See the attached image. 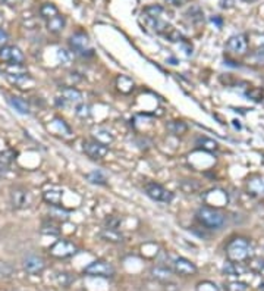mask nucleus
Listing matches in <instances>:
<instances>
[{
    "instance_id": "1",
    "label": "nucleus",
    "mask_w": 264,
    "mask_h": 291,
    "mask_svg": "<svg viewBox=\"0 0 264 291\" xmlns=\"http://www.w3.org/2000/svg\"><path fill=\"white\" fill-rule=\"evenodd\" d=\"M226 256L227 260L233 263H245L250 262L254 256L253 246L245 237H235L232 238L226 246Z\"/></svg>"
},
{
    "instance_id": "5",
    "label": "nucleus",
    "mask_w": 264,
    "mask_h": 291,
    "mask_svg": "<svg viewBox=\"0 0 264 291\" xmlns=\"http://www.w3.org/2000/svg\"><path fill=\"white\" fill-rule=\"evenodd\" d=\"M84 274L88 277H100V278H113L114 268L106 260H94L88 266L84 268Z\"/></svg>"
},
{
    "instance_id": "35",
    "label": "nucleus",
    "mask_w": 264,
    "mask_h": 291,
    "mask_svg": "<svg viewBox=\"0 0 264 291\" xmlns=\"http://www.w3.org/2000/svg\"><path fill=\"white\" fill-rule=\"evenodd\" d=\"M226 291H250V287L242 281H232L226 284Z\"/></svg>"
},
{
    "instance_id": "27",
    "label": "nucleus",
    "mask_w": 264,
    "mask_h": 291,
    "mask_svg": "<svg viewBox=\"0 0 264 291\" xmlns=\"http://www.w3.org/2000/svg\"><path fill=\"white\" fill-rule=\"evenodd\" d=\"M223 272L227 277H239V275H242L244 269L241 268V263H233V262L227 260L223 266Z\"/></svg>"
},
{
    "instance_id": "46",
    "label": "nucleus",
    "mask_w": 264,
    "mask_h": 291,
    "mask_svg": "<svg viewBox=\"0 0 264 291\" xmlns=\"http://www.w3.org/2000/svg\"><path fill=\"white\" fill-rule=\"evenodd\" d=\"M0 3L7 4V6H13V4L16 3V0H0Z\"/></svg>"
},
{
    "instance_id": "25",
    "label": "nucleus",
    "mask_w": 264,
    "mask_h": 291,
    "mask_svg": "<svg viewBox=\"0 0 264 291\" xmlns=\"http://www.w3.org/2000/svg\"><path fill=\"white\" fill-rule=\"evenodd\" d=\"M116 85H117V90L125 93V94H128L134 90V81L129 77H125V75H122L116 80Z\"/></svg>"
},
{
    "instance_id": "2",
    "label": "nucleus",
    "mask_w": 264,
    "mask_h": 291,
    "mask_svg": "<svg viewBox=\"0 0 264 291\" xmlns=\"http://www.w3.org/2000/svg\"><path fill=\"white\" fill-rule=\"evenodd\" d=\"M197 219L198 222L206 227L207 230H220L223 228L225 222H226V216L216 208L211 206H201L197 210Z\"/></svg>"
},
{
    "instance_id": "44",
    "label": "nucleus",
    "mask_w": 264,
    "mask_h": 291,
    "mask_svg": "<svg viewBox=\"0 0 264 291\" xmlns=\"http://www.w3.org/2000/svg\"><path fill=\"white\" fill-rule=\"evenodd\" d=\"M256 58H257V60H259L260 63H264V46H262V47H259V49H257V52H256Z\"/></svg>"
},
{
    "instance_id": "21",
    "label": "nucleus",
    "mask_w": 264,
    "mask_h": 291,
    "mask_svg": "<svg viewBox=\"0 0 264 291\" xmlns=\"http://www.w3.org/2000/svg\"><path fill=\"white\" fill-rule=\"evenodd\" d=\"M195 144H197L200 149H203V150H206V152H210V153L217 150V143H216L214 140L209 138V137H206V135L198 137V138L195 140Z\"/></svg>"
},
{
    "instance_id": "12",
    "label": "nucleus",
    "mask_w": 264,
    "mask_h": 291,
    "mask_svg": "<svg viewBox=\"0 0 264 291\" xmlns=\"http://www.w3.org/2000/svg\"><path fill=\"white\" fill-rule=\"evenodd\" d=\"M22 266H24V269H25L27 274H30V275H38V274H41L46 269V262H44L43 257L36 256V254H31V256H27L24 259Z\"/></svg>"
},
{
    "instance_id": "13",
    "label": "nucleus",
    "mask_w": 264,
    "mask_h": 291,
    "mask_svg": "<svg viewBox=\"0 0 264 291\" xmlns=\"http://www.w3.org/2000/svg\"><path fill=\"white\" fill-rule=\"evenodd\" d=\"M173 271L182 277H192L197 274L198 269H197L195 263H192L191 260H188L185 257H178L173 260Z\"/></svg>"
},
{
    "instance_id": "42",
    "label": "nucleus",
    "mask_w": 264,
    "mask_h": 291,
    "mask_svg": "<svg viewBox=\"0 0 264 291\" xmlns=\"http://www.w3.org/2000/svg\"><path fill=\"white\" fill-rule=\"evenodd\" d=\"M13 272L12 266H9L7 263H0V275L1 277H10Z\"/></svg>"
},
{
    "instance_id": "39",
    "label": "nucleus",
    "mask_w": 264,
    "mask_h": 291,
    "mask_svg": "<svg viewBox=\"0 0 264 291\" xmlns=\"http://www.w3.org/2000/svg\"><path fill=\"white\" fill-rule=\"evenodd\" d=\"M250 268H251V271H254L260 275H264V259H251Z\"/></svg>"
},
{
    "instance_id": "33",
    "label": "nucleus",
    "mask_w": 264,
    "mask_h": 291,
    "mask_svg": "<svg viewBox=\"0 0 264 291\" xmlns=\"http://www.w3.org/2000/svg\"><path fill=\"white\" fill-rule=\"evenodd\" d=\"M105 225L106 228H109V230H119L120 225H122V221H120V218H117L114 215H110V216L106 218Z\"/></svg>"
},
{
    "instance_id": "38",
    "label": "nucleus",
    "mask_w": 264,
    "mask_h": 291,
    "mask_svg": "<svg viewBox=\"0 0 264 291\" xmlns=\"http://www.w3.org/2000/svg\"><path fill=\"white\" fill-rule=\"evenodd\" d=\"M75 115H76V117L82 118V119L90 118L91 117L90 106H88V105H85V103H79V105L76 106V109H75Z\"/></svg>"
},
{
    "instance_id": "7",
    "label": "nucleus",
    "mask_w": 264,
    "mask_h": 291,
    "mask_svg": "<svg viewBox=\"0 0 264 291\" xmlns=\"http://www.w3.org/2000/svg\"><path fill=\"white\" fill-rule=\"evenodd\" d=\"M82 149H84V153L88 158L94 159V161L105 159L106 156H107V153H109V147L106 144H103V143L96 141V140H87V141H84Z\"/></svg>"
},
{
    "instance_id": "22",
    "label": "nucleus",
    "mask_w": 264,
    "mask_h": 291,
    "mask_svg": "<svg viewBox=\"0 0 264 291\" xmlns=\"http://www.w3.org/2000/svg\"><path fill=\"white\" fill-rule=\"evenodd\" d=\"M46 203L52 205L53 208H59L62 206V191H56V190H49L43 194Z\"/></svg>"
},
{
    "instance_id": "41",
    "label": "nucleus",
    "mask_w": 264,
    "mask_h": 291,
    "mask_svg": "<svg viewBox=\"0 0 264 291\" xmlns=\"http://www.w3.org/2000/svg\"><path fill=\"white\" fill-rule=\"evenodd\" d=\"M57 58H59V60H60L63 65H68V63L71 62V59H72V55H71L68 50L60 49V50H59V53H57Z\"/></svg>"
},
{
    "instance_id": "20",
    "label": "nucleus",
    "mask_w": 264,
    "mask_h": 291,
    "mask_svg": "<svg viewBox=\"0 0 264 291\" xmlns=\"http://www.w3.org/2000/svg\"><path fill=\"white\" fill-rule=\"evenodd\" d=\"M179 188L187 194H194L201 188V184L195 179H182L179 184Z\"/></svg>"
},
{
    "instance_id": "26",
    "label": "nucleus",
    "mask_w": 264,
    "mask_h": 291,
    "mask_svg": "<svg viewBox=\"0 0 264 291\" xmlns=\"http://www.w3.org/2000/svg\"><path fill=\"white\" fill-rule=\"evenodd\" d=\"M93 137H94L96 141L103 143L106 146L113 141V135L107 129H105V128H96V129H93Z\"/></svg>"
},
{
    "instance_id": "29",
    "label": "nucleus",
    "mask_w": 264,
    "mask_h": 291,
    "mask_svg": "<svg viewBox=\"0 0 264 291\" xmlns=\"http://www.w3.org/2000/svg\"><path fill=\"white\" fill-rule=\"evenodd\" d=\"M40 15H41L44 19H50L53 16L59 15V9H57L53 3H43L41 7H40Z\"/></svg>"
},
{
    "instance_id": "14",
    "label": "nucleus",
    "mask_w": 264,
    "mask_h": 291,
    "mask_svg": "<svg viewBox=\"0 0 264 291\" xmlns=\"http://www.w3.org/2000/svg\"><path fill=\"white\" fill-rule=\"evenodd\" d=\"M247 190L254 197L264 196V176H262V175H251L247 179Z\"/></svg>"
},
{
    "instance_id": "28",
    "label": "nucleus",
    "mask_w": 264,
    "mask_h": 291,
    "mask_svg": "<svg viewBox=\"0 0 264 291\" xmlns=\"http://www.w3.org/2000/svg\"><path fill=\"white\" fill-rule=\"evenodd\" d=\"M214 194L213 200H209L207 203L211 205V208H216V206H223L227 203V194L222 190H216V191H211ZM217 209V208H216Z\"/></svg>"
},
{
    "instance_id": "31",
    "label": "nucleus",
    "mask_w": 264,
    "mask_h": 291,
    "mask_svg": "<svg viewBox=\"0 0 264 291\" xmlns=\"http://www.w3.org/2000/svg\"><path fill=\"white\" fill-rule=\"evenodd\" d=\"M56 280H57V284L60 287H69L75 281V277L72 274H68V272H60V274H57Z\"/></svg>"
},
{
    "instance_id": "47",
    "label": "nucleus",
    "mask_w": 264,
    "mask_h": 291,
    "mask_svg": "<svg viewBox=\"0 0 264 291\" xmlns=\"http://www.w3.org/2000/svg\"><path fill=\"white\" fill-rule=\"evenodd\" d=\"M211 21H213L214 24H217L219 27H222V19H220V18H216V16H213V18H211Z\"/></svg>"
},
{
    "instance_id": "40",
    "label": "nucleus",
    "mask_w": 264,
    "mask_h": 291,
    "mask_svg": "<svg viewBox=\"0 0 264 291\" xmlns=\"http://www.w3.org/2000/svg\"><path fill=\"white\" fill-rule=\"evenodd\" d=\"M195 291H220V290H219V287H217L214 283H211V281H201V283H198V284H197Z\"/></svg>"
},
{
    "instance_id": "19",
    "label": "nucleus",
    "mask_w": 264,
    "mask_h": 291,
    "mask_svg": "<svg viewBox=\"0 0 264 291\" xmlns=\"http://www.w3.org/2000/svg\"><path fill=\"white\" fill-rule=\"evenodd\" d=\"M166 128L169 132H172L175 135H182L188 131V125L184 121H169L166 124Z\"/></svg>"
},
{
    "instance_id": "32",
    "label": "nucleus",
    "mask_w": 264,
    "mask_h": 291,
    "mask_svg": "<svg viewBox=\"0 0 264 291\" xmlns=\"http://www.w3.org/2000/svg\"><path fill=\"white\" fill-rule=\"evenodd\" d=\"M245 96L254 102H262L264 97V91L260 88V87H251L245 91Z\"/></svg>"
},
{
    "instance_id": "30",
    "label": "nucleus",
    "mask_w": 264,
    "mask_h": 291,
    "mask_svg": "<svg viewBox=\"0 0 264 291\" xmlns=\"http://www.w3.org/2000/svg\"><path fill=\"white\" fill-rule=\"evenodd\" d=\"M143 13L149 19H157V18H160V15L163 13V6H160V4H150V6H147L144 9Z\"/></svg>"
},
{
    "instance_id": "11",
    "label": "nucleus",
    "mask_w": 264,
    "mask_h": 291,
    "mask_svg": "<svg viewBox=\"0 0 264 291\" xmlns=\"http://www.w3.org/2000/svg\"><path fill=\"white\" fill-rule=\"evenodd\" d=\"M226 49L233 53V55H238V56H244L248 50V42H247V37L244 34H236V36H232L227 43H226Z\"/></svg>"
},
{
    "instance_id": "3",
    "label": "nucleus",
    "mask_w": 264,
    "mask_h": 291,
    "mask_svg": "<svg viewBox=\"0 0 264 291\" xmlns=\"http://www.w3.org/2000/svg\"><path fill=\"white\" fill-rule=\"evenodd\" d=\"M150 24H151V28L157 33L158 36L164 37L166 40H169L172 43L182 42V34L173 25L161 21L160 18H157V19H150Z\"/></svg>"
},
{
    "instance_id": "18",
    "label": "nucleus",
    "mask_w": 264,
    "mask_h": 291,
    "mask_svg": "<svg viewBox=\"0 0 264 291\" xmlns=\"http://www.w3.org/2000/svg\"><path fill=\"white\" fill-rule=\"evenodd\" d=\"M9 103L18 114H21V115H28L30 114V105L24 99L12 96V97H9Z\"/></svg>"
},
{
    "instance_id": "4",
    "label": "nucleus",
    "mask_w": 264,
    "mask_h": 291,
    "mask_svg": "<svg viewBox=\"0 0 264 291\" xmlns=\"http://www.w3.org/2000/svg\"><path fill=\"white\" fill-rule=\"evenodd\" d=\"M78 253V247L69 240H57L52 247L49 249V254L56 259H68Z\"/></svg>"
},
{
    "instance_id": "34",
    "label": "nucleus",
    "mask_w": 264,
    "mask_h": 291,
    "mask_svg": "<svg viewBox=\"0 0 264 291\" xmlns=\"http://www.w3.org/2000/svg\"><path fill=\"white\" fill-rule=\"evenodd\" d=\"M87 179H88L90 182H93V184H99V185H105L106 181H107V178H106L105 175L102 174L100 171H94V172L88 174L87 175Z\"/></svg>"
},
{
    "instance_id": "43",
    "label": "nucleus",
    "mask_w": 264,
    "mask_h": 291,
    "mask_svg": "<svg viewBox=\"0 0 264 291\" xmlns=\"http://www.w3.org/2000/svg\"><path fill=\"white\" fill-rule=\"evenodd\" d=\"M7 40H9V36H7V33H6V31H3V30L0 28V49L6 46Z\"/></svg>"
},
{
    "instance_id": "6",
    "label": "nucleus",
    "mask_w": 264,
    "mask_h": 291,
    "mask_svg": "<svg viewBox=\"0 0 264 291\" xmlns=\"http://www.w3.org/2000/svg\"><path fill=\"white\" fill-rule=\"evenodd\" d=\"M144 190L147 193V196L156 202H163V203H169L173 200V193H170L169 190H166L163 185H160L157 182H147L144 185Z\"/></svg>"
},
{
    "instance_id": "9",
    "label": "nucleus",
    "mask_w": 264,
    "mask_h": 291,
    "mask_svg": "<svg viewBox=\"0 0 264 291\" xmlns=\"http://www.w3.org/2000/svg\"><path fill=\"white\" fill-rule=\"evenodd\" d=\"M0 59L6 62V65H22L25 56L22 50L16 46H4L0 49Z\"/></svg>"
},
{
    "instance_id": "37",
    "label": "nucleus",
    "mask_w": 264,
    "mask_h": 291,
    "mask_svg": "<svg viewBox=\"0 0 264 291\" xmlns=\"http://www.w3.org/2000/svg\"><path fill=\"white\" fill-rule=\"evenodd\" d=\"M41 234H44V235H59L60 234V230L52 224V222H44L43 225H41Z\"/></svg>"
},
{
    "instance_id": "24",
    "label": "nucleus",
    "mask_w": 264,
    "mask_h": 291,
    "mask_svg": "<svg viewBox=\"0 0 264 291\" xmlns=\"http://www.w3.org/2000/svg\"><path fill=\"white\" fill-rule=\"evenodd\" d=\"M100 237H102L105 241L114 243V244L123 241V235L119 233V230H109V228H105V230L102 231V234H100Z\"/></svg>"
},
{
    "instance_id": "16",
    "label": "nucleus",
    "mask_w": 264,
    "mask_h": 291,
    "mask_svg": "<svg viewBox=\"0 0 264 291\" xmlns=\"http://www.w3.org/2000/svg\"><path fill=\"white\" fill-rule=\"evenodd\" d=\"M65 25H66V18L60 13L47 19V30L52 34H60L65 30Z\"/></svg>"
},
{
    "instance_id": "45",
    "label": "nucleus",
    "mask_w": 264,
    "mask_h": 291,
    "mask_svg": "<svg viewBox=\"0 0 264 291\" xmlns=\"http://www.w3.org/2000/svg\"><path fill=\"white\" fill-rule=\"evenodd\" d=\"M166 1L173 6H182V3H184V0H166Z\"/></svg>"
},
{
    "instance_id": "8",
    "label": "nucleus",
    "mask_w": 264,
    "mask_h": 291,
    "mask_svg": "<svg viewBox=\"0 0 264 291\" xmlns=\"http://www.w3.org/2000/svg\"><path fill=\"white\" fill-rule=\"evenodd\" d=\"M69 44H71L72 50L78 55H82V56H85V55L91 56L93 55V50L90 49V40H88L87 34H84V33L74 34L69 40Z\"/></svg>"
},
{
    "instance_id": "10",
    "label": "nucleus",
    "mask_w": 264,
    "mask_h": 291,
    "mask_svg": "<svg viewBox=\"0 0 264 291\" xmlns=\"http://www.w3.org/2000/svg\"><path fill=\"white\" fill-rule=\"evenodd\" d=\"M10 203L15 209H25L31 203V194L22 187H15L10 190Z\"/></svg>"
},
{
    "instance_id": "17",
    "label": "nucleus",
    "mask_w": 264,
    "mask_h": 291,
    "mask_svg": "<svg viewBox=\"0 0 264 291\" xmlns=\"http://www.w3.org/2000/svg\"><path fill=\"white\" fill-rule=\"evenodd\" d=\"M150 275L160 283H169L172 280V271L166 266H153L150 269Z\"/></svg>"
},
{
    "instance_id": "23",
    "label": "nucleus",
    "mask_w": 264,
    "mask_h": 291,
    "mask_svg": "<svg viewBox=\"0 0 264 291\" xmlns=\"http://www.w3.org/2000/svg\"><path fill=\"white\" fill-rule=\"evenodd\" d=\"M188 18L194 22V24H201L204 22V12L201 10V7L198 4H192L188 10H187Z\"/></svg>"
},
{
    "instance_id": "36",
    "label": "nucleus",
    "mask_w": 264,
    "mask_h": 291,
    "mask_svg": "<svg viewBox=\"0 0 264 291\" xmlns=\"http://www.w3.org/2000/svg\"><path fill=\"white\" fill-rule=\"evenodd\" d=\"M15 156H16V153L12 149H7V150L0 153V162L3 165H9V164H12L15 161Z\"/></svg>"
},
{
    "instance_id": "15",
    "label": "nucleus",
    "mask_w": 264,
    "mask_h": 291,
    "mask_svg": "<svg viewBox=\"0 0 264 291\" xmlns=\"http://www.w3.org/2000/svg\"><path fill=\"white\" fill-rule=\"evenodd\" d=\"M60 99L63 100L65 105H68V103L79 105L82 102V93L74 87H66L60 91Z\"/></svg>"
}]
</instances>
